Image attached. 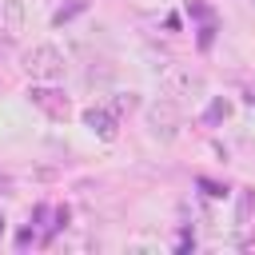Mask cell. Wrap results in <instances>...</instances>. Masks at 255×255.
I'll use <instances>...</instances> for the list:
<instances>
[{
	"label": "cell",
	"instance_id": "obj_1",
	"mask_svg": "<svg viewBox=\"0 0 255 255\" xmlns=\"http://www.w3.org/2000/svg\"><path fill=\"white\" fill-rule=\"evenodd\" d=\"M20 68H24L32 80H40V84H56V80H64V72H68V60H64V52H60L56 44L40 40V44L24 48V56H20Z\"/></svg>",
	"mask_w": 255,
	"mask_h": 255
},
{
	"label": "cell",
	"instance_id": "obj_7",
	"mask_svg": "<svg viewBox=\"0 0 255 255\" xmlns=\"http://www.w3.org/2000/svg\"><path fill=\"white\" fill-rule=\"evenodd\" d=\"M251 211H255V191H251V187H243V191H239V199H235V223H239V227H247Z\"/></svg>",
	"mask_w": 255,
	"mask_h": 255
},
{
	"label": "cell",
	"instance_id": "obj_13",
	"mask_svg": "<svg viewBox=\"0 0 255 255\" xmlns=\"http://www.w3.org/2000/svg\"><path fill=\"white\" fill-rule=\"evenodd\" d=\"M239 4H247V8H255V0H239Z\"/></svg>",
	"mask_w": 255,
	"mask_h": 255
},
{
	"label": "cell",
	"instance_id": "obj_4",
	"mask_svg": "<svg viewBox=\"0 0 255 255\" xmlns=\"http://www.w3.org/2000/svg\"><path fill=\"white\" fill-rule=\"evenodd\" d=\"M28 100L48 116V120H68L72 116V104H68V96L64 92H56V88H28Z\"/></svg>",
	"mask_w": 255,
	"mask_h": 255
},
{
	"label": "cell",
	"instance_id": "obj_8",
	"mask_svg": "<svg viewBox=\"0 0 255 255\" xmlns=\"http://www.w3.org/2000/svg\"><path fill=\"white\" fill-rule=\"evenodd\" d=\"M108 108H112L116 116H124V112H135V108H139V96H135V92H116V96L108 100Z\"/></svg>",
	"mask_w": 255,
	"mask_h": 255
},
{
	"label": "cell",
	"instance_id": "obj_9",
	"mask_svg": "<svg viewBox=\"0 0 255 255\" xmlns=\"http://www.w3.org/2000/svg\"><path fill=\"white\" fill-rule=\"evenodd\" d=\"M84 8H88V0H68V4H64V8L52 16V24H68V20H76Z\"/></svg>",
	"mask_w": 255,
	"mask_h": 255
},
{
	"label": "cell",
	"instance_id": "obj_14",
	"mask_svg": "<svg viewBox=\"0 0 255 255\" xmlns=\"http://www.w3.org/2000/svg\"><path fill=\"white\" fill-rule=\"evenodd\" d=\"M0 231H4V223H0Z\"/></svg>",
	"mask_w": 255,
	"mask_h": 255
},
{
	"label": "cell",
	"instance_id": "obj_12",
	"mask_svg": "<svg viewBox=\"0 0 255 255\" xmlns=\"http://www.w3.org/2000/svg\"><path fill=\"white\" fill-rule=\"evenodd\" d=\"M199 187H203V191H207V195H215V199H219V195H223V187H219V183H211V179H199Z\"/></svg>",
	"mask_w": 255,
	"mask_h": 255
},
{
	"label": "cell",
	"instance_id": "obj_3",
	"mask_svg": "<svg viewBox=\"0 0 255 255\" xmlns=\"http://www.w3.org/2000/svg\"><path fill=\"white\" fill-rule=\"evenodd\" d=\"M159 84H163V96L175 100V104H195V100L207 96V80L191 68H163Z\"/></svg>",
	"mask_w": 255,
	"mask_h": 255
},
{
	"label": "cell",
	"instance_id": "obj_5",
	"mask_svg": "<svg viewBox=\"0 0 255 255\" xmlns=\"http://www.w3.org/2000/svg\"><path fill=\"white\" fill-rule=\"evenodd\" d=\"M84 124H88V131L100 135V139H116V135H120V116H116L108 104L88 108V112H84Z\"/></svg>",
	"mask_w": 255,
	"mask_h": 255
},
{
	"label": "cell",
	"instance_id": "obj_11",
	"mask_svg": "<svg viewBox=\"0 0 255 255\" xmlns=\"http://www.w3.org/2000/svg\"><path fill=\"white\" fill-rule=\"evenodd\" d=\"M187 12H191V16H199V20H211L207 4H199V0H191V4H187Z\"/></svg>",
	"mask_w": 255,
	"mask_h": 255
},
{
	"label": "cell",
	"instance_id": "obj_2",
	"mask_svg": "<svg viewBox=\"0 0 255 255\" xmlns=\"http://www.w3.org/2000/svg\"><path fill=\"white\" fill-rule=\"evenodd\" d=\"M143 124H147V135L151 139H159V143H171V139H179V128H183V112H179V104L175 100H155V104H147V112H143Z\"/></svg>",
	"mask_w": 255,
	"mask_h": 255
},
{
	"label": "cell",
	"instance_id": "obj_10",
	"mask_svg": "<svg viewBox=\"0 0 255 255\" xmlns=\"http://www.w3.org/2000/svg\"><path fill=\"white\" fill-rule=\"evenodd\" d=\"M227 116H231V104H227V100H211V108L203 112L207 124H219V120H227Z\"/></svg>",
	"mask_w": 255,
	"mask_h": 255
},
{
	"label": "cell",
	"instance_id": "obj_6",
	"mask_svg": "<svg viewBox=\"0 0 255 255\" xmlns=\"http://www.w3.org/2000/svg\"><path fill=\"white\" fill-rule=\"evenodd\" d=\"M24 28V0H0V40H16Z\"/></svg>",
	"mask_w": 255,
	"mask_h": 255
}]
</instances>
